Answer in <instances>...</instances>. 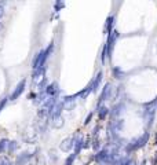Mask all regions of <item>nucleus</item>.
Masks as SVG:
<instances>
[{
    "label": "nucleus",
    "mask_w": 157,
    "mask_h": 165,
    "mask_svg": "<svg viewBox=\"0 0 157 165\" xmlns=\"http://www.w3.org/2000/svg\"><path fill=\"white\" fill-rule=\"evenodd\" d=\"M51 51H52V44H50V46H48L47 50L40 51V52L33 58V61H32L33 73H34V72L41 70V69H46V62H47V59H48V57H50Z\"/></svg>",
    "instance_id": "1"
},
{
    "label": "nucleus",
    "mask_w": 157,
    "mask_h": 165,
    "mask_svg": "<svg viewBox=\"0 0 157 165\" xmlns=\"http://www.w3.org/2000/svg\"><path fill=\"white\" fill-rule=\"evenodd\" d=\"M149 136H150V133L146 131V132H144L139 138L131 140V142L127 144V147H125V151L131 153V151H135V150H139V149H142V147H145L146 143L149 142Z\"/></svg>",
    "instance_id": "2"
},
{
    "label": "nucleus",
    "mask_w": 157,
    "mask_h": 165,
    "mask_svg": "<svg viewBox=\"0 0 157 165\" xmlns=\"http://www.w3.org/2000/svg\"><path fill=\"white\" fill-rule=\"evenodd\" d=\"M156 103H157V98L154 101L149 102V103H145L144 105V113H142V116H144V120L146 121V127H152L153 124V120H154V113H156Z\"/></svg>",
    "instance_id": "3"
},
{
    "label": "nucleus",
    "mask_w": 157,
    "mask_h": 165,
    "mask_svg": "<svg viewBox=\"0 0 157 165\" xmlns=\"http://www.w3.org/2000/svg\"><path fill=\"white\" fill-rule=\"evenodd\" d=\"M112 84H106L103 87L102 89V92H101V96H99V101H98V105H97V108H102V105H103V102H106L107 99H110L112 98Z\"/></svg>",
    "instance_id": "4"
},
{
    "label": "nucleus",
    "mask_w": 157,
    "mask_h": 165,
    "mask_svg": "<svg viewBox=\"0 0 157 165\" xmlns=\"http://www.w3.org/2000/svg\"><path fill=\"white\" fill-rule=\"evenodd\" d=\"M25 85H26V80L24 78V80H21L18 82V85L14 88L13 94L10 95V101H17V99H18L19 96L24 94V91H25Z\"/></svg>",
    "instance_id": "5"
},
{
    "label": "nucleus",
    "mask_w": 157,
    "mask_h": 165,
    "mask_svg": "<svg viewBox=\"0 0 157 165\" xmlns=\"http://www.w3.org/2000/svg\"><path fill=\"white\" fill-rule=\"evenodd\" d=\"M73 147H75V136H69L64 139L59 144V149L62 151H65V153H68V151H71Z\"/></svg>",
    "instance_id": "6"
},
{
    "label": "nucleus",
    "mask_w": 157,
    "mask_h": 165,
    "mask_svg": "<svg viewBox=\"0 0 157 165\" xmlns=\"http://www.w3.org/2000/svg\"><path fill=\"white\" fill-rule=\"evenodd\" d=\"M84 139H83V135H79V133H76L75 135V154H79L80 150H81V147H84Z\"/></svg>",
    "instance_id": "7"
},
{
    "label": "nucleus",
    "mask_w": 157,
    "mask_h": 165,
    "mask_svg": "<svg viewBox=\"0 0 157 165\" xmlns=\"http://www.w3.org/2000/svg\"><path fill=\"white\" fill-rule=\"evenodd\" d=\"M33 154H29V153H22L17 157V161H15V165H25L28 161L32 158Z\"/></svg>",
    "instance_id": "8"
},
{
    "label": "nucleus",
    "mask_w": 157,
    "mask_h": 165,
    "mask_svg": "<svg viewBox=\"0 0 157 165\" xmlns=\"http://www.w3.org/2000/svg\"><path fill=\"white\" fill-rule=\"evenodd\" d=\"M51 124L54 128H62L64 127V118H62L61 114H57V116H51Z\"/></svg>",
    "instance_id": "9"
},
{
    "label": "nucleus",
    "mask_w": 157,
    "mask_h": 165,
    "mask_svg": "<svg viewBox=\"0 0 157 165\" xmlns=\"http://www.w3.org/2000/svg\"><path fill=\"white\" fill-rule=\"evenodd\" d=\"M102 77H103V73H102V72H99V73L97 74V77L91 81V85H92V92H97V91L99 89V85H101V81H102Z\"/></svg>",
    "instance_id": "10"
},
{
    "label": "nucleus",
    "mask_w": 157,
    "mask_h": 165,
    "mask_svg": "<svg viewBox=\"0 0 157 165\" xmlns=\"http://www.w3.org/2000/svg\"><path fill=\"white\" fill-rule=\"evenodd\" d=\"M58 92V84L57 82H51L48 87H46V94L50 95L51 98H54V95Z\"/></svg>",
    "instance_id": "11"
},
{
    "label": "nucleus",
    "mask_w": 157,
    "mask_h": 165,
    "mask_svg": "<svg viewBox=\"0 0 157 165\" xmlns=\"http://www.w3.org/2000/svg\"><path fill=\"white\" fill-rule=\"evenodd\" d=\"M123 110H124V105H123V103H117V105L110 110V114H112V117H117V116L121 114V112H123Z\"/></svg>",
    "instance_id": "12"
},
{
    "label": "nucleus",
    "mask_w": 157,
    "mask_h": 165,
    "mask_svg": "<svg viewBox=\"0 0 157 165\" xmlns=\"http://www.w3.org/2000/svg\"><path fill=\"white\" fill-rule=\"evenodd\" d=\"M113 26H114V17H109L106 21V26H105V32H106L107 34H110L112 32H113Z\"/></svg>",
    "instance_id": "13"
},
{
    "label": "nucleus",
    "mask_w": 157,
    "mask_h": 165,
    "mask_svg": "<svg viewBox=\"0 0 157 165\" xmlns=\"http://www.w3.org/2000/svg\"><path fill=\"white\" fill-rule=\"evenodd\" d=\"M8 149H10V140H7V139L0 140V154L8 153Z\"/></svg>",
    "instance_id": "14"
},
{
    "label": "nucleus",
    "mask_w": 157,
    "mask_h": 165,
    "mask_svg": "<svg viewBox=\"0 0 157 165\" xmlns=\"http://www.w3.org/2000/svg\"><path fill=\"white\" fill-rule=\"evenodd\" d=\"M98 110H99V112H98L99 120H105V118H106V116H107V113H110V112H109V109H107V108H105V106H102V108H99Z\"/></svg>",
    "instance_id": "15"
},
{
    "label": "nucleus",
    "mask_w": 157,
    "mask_h": 165,
    "mask_svg": "<svg viewBox=\"0 0 157 165\" xmlns=\"http://www.w3.org/2000/svg\"><path fill=\"white\" fill-rule=\"evenodd\" d=\"M76 157H77V154H75V153L69 154V157L65 160V165H73V162H75V160H76Z\"/></svg>",
    "instance_id": "16"
},
{
    "label": "nucleus",
    "mask_w": 157,
    "mask_h": 165,
    "mask_svg": "<svg viewBox=\"0 0 157 165\" xmlns=\"http://www.w3.org/2000/svg\"><path fill=\"white\" fill-rule=\"evenodd\" d=\"M113 74H114V77L116 78H123L124 72L121 70V69H118V68H113Z\"/></svg>",
    "instance_id": "17"
},
{
    "label": "nucleus",
    "mask_w": 157,
    "mask_h": 165,
    "mask_svg": "<svg viewBox=\"0 0 157 165\" xmlns=\"http://www.w3.org/2000/svg\"><path fill=\"white\" fill-rule=\"evenodd\" d=\"M106 57H107V50H106V46H103L102 55H101V61H102V63H105V62H106Z\"/></svg>",
    "instance_id": "18"
},
{
    "label": "nucleus",
    "mask_w": 157,
    "mask_h": 165,
    "mask_svg": "<svg viewBox=\"0 0 157 165\" xmlns=\"http://www.w3.org/2000/svg\"><path fill=\"white\" fill-rule=\"evenodd\" d=\"M18 149V143L17 142H10V149H8V153H13Z\"/></svg>",
    "instance_id": "19"
},
{
    "label": "nucleus",
    "mask_w": 157,
    "mask_h": 165,
    "mask_svg": "<svg viewBox=\"0 0 157 165\" xmlns=\"http://www.w3.org/2000/svg\"><path fill=\"white\" fill-rule=\"evenodd\" d=\"M0 165H13V162L8 160V158L2 157V158H0Z\"/></svg>",
    "instance_id": "20"
},
{
    "label": "nucleus",
    "mask_w": 157,
    "mask_h": 165,
    "mask_svg": "<svg viewBox=\"0 0 157 165\" xmlns=\"http://www.w3.org/2000/svg\"><path fill=\"white\" fill-rule=\"evenodd\" d=\"M6 103H7V98H3V101L0 102V112H2V110H3V108H4V106H6Z\"/></svg>",
    "instance_id": "21"
},
{
    "label": "nucleus",
    "mask_w": 157,
    "mask_h": 165,
    "mask_svg": "<svg viewBox=\"0 0 157 165\" xmlns=\"http://www.w3.org/2000/svg\"><path fill=\"white\" fill-rule=\"evenodd\" d=\"M91 118H92V113H90L88 116H87V118H86V121H84V124L87 125V124H88L90 121H91Z\"/></svg>",
    "instance_id": "22"
},
{
    "label": "nucleus",
    "mask_w": 157,
    "mask_h": 165,
    "mask_svg": "<svg viewBox=\"0 0 157 165\" xmlns=\"http://www.w3.org/2000/svg\"><path fill=\"white\" fill-rule=\"evenodd\" d=\"M125 165H137V161H135V160H134V158H131V160H130V161H128V162H127V164H125Z\"/></svg>",
    "instance_id": "23"
},
{
    "label": "nucleus",
    "mask_w": 157,
    "mask_h": 165,
    "mask_svg": "<svg viewBox=\"0 0 157 165\" xmlns=\"http://www.w3.org/2000/svg\"><path fill=\"white\" fill-rule=\"evenodd\" d=\"M3 14H4V8H3V4H0V19H2Z\"/></svg>",
    "instance_id": "24"
},
{
    "label": "nucleus",
    "mask_w": 157,
    "mask_h": 165,
    "mask_svg": "<svg viewBox=\"0 0 157 165\" xmlns=\"http://www.w3.org/2000/svg\"><path fill=\"white\" fill-rule=\"evenodd\" d=\"M142 165H146V160H144V161H142Z\"/></svg>",
    "instance_id": "25"
},
{
    "label": "nucleus",
    "mask_w": 157,
    "mask_h": 165,
    "mask_svg": "<svg viewBox=\"0 0 157 165\" xmlns=\"http://www.w3.org/2000/svg\"><path fill=\"white\" fill-rule=\"evenodd\" d=\"M0 28H2V23H0Z\"/></svg>",
    "instance_id": "26"
}]
</instances>
